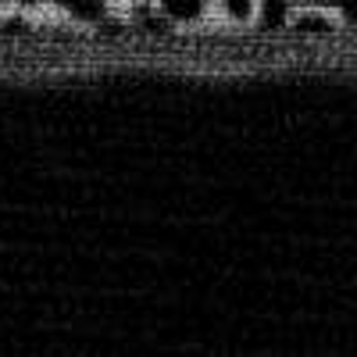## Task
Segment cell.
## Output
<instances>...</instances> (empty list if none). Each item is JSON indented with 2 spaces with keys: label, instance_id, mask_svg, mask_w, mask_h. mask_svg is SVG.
<instances>
[{
  "label": "cell",
  "instance_id": "cell-1",
  "mask_svg": "<svg viewBox=\"0 0 357 357\" xmlns=\"http://www.w3.org/2000/svg\"><path fill=\"white\" fill-rule=\"evenodd\" d=\"M161 8L178 22H193L204 11V0H161Z\"/></svg>",
  "mask_w": 357,
  "mask_h": 357
},
{
  "label": "cell",
  "instance_id": "cell-3",
  "mask_svg": "<svg viewBox=\"0 0 357 357\" xmlns=\"http://www.w3.org/2000/svg\"><path fill=\"white\" fill-rule=\"evenodd\" d=\"M222 4H225V11H229V15L247 18V15H250V8H254V0H222Z\"/></svg>",
  "mask_w": 357,
  "mask_h": 357
},
{
  "label": "cell",
  "instance_id": "cell-2",
  "mask_svg": "<svg viewBox=\"0 0 357 357\" xmlns=\"http://www.w3.org/2000/svg\"><path fill=\"white\" fill-rule=\"evenodd\" d=\"M289 4L293 0H261V22L268 29H279L286 22V15H289Z\"/></svg>",
  "mask_w": 357,
  "mask_h": 357
}]
</instances>
